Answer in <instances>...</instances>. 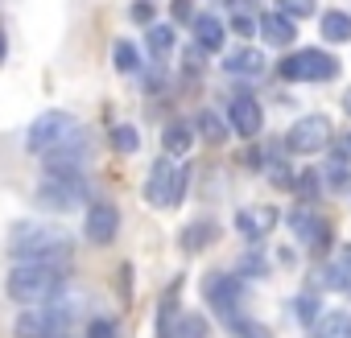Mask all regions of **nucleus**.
I'll return each mask as SVG.
<instances>
[{"label":"nucleus","instance_id":"1","mask_svg":"<svg viewBox=\"0 0 351 338\" xmlns=\"http://www.w3.org/2000/svg\"><path fill=\"white\" fill-rule=\"evenodd\" d=\"M9 256H13V264H58V268H66L75 256V239L66 227L25 219V223H13V231H9Z\"/></svg>","mask_w":351,"mask_h":338},{"label":"nucleus","instance_id":"2","mask_svg":"<svg viewBox=\"0 0 351 338\" xmlns=\"http://www.w3.org/2000/svg\"><path fill=\"white\" fill-rule=\"evenodd\" d=\"M5 293L17 305H42L66 297V268L58 264H13L5 276Z\"/></svg>","mask_w":351,"mask_h":338},{"label":"nucleus","instance_id":"3","mask_svg":"<svg viewBox=\"0 0 351 338\" xmlns=\"http://www.w3.org/2000/svg\"><path fill=\"white\" fill-rule=\"evenodd\" d=\"M79 313L66 297H54V301H42V305H25L17 317H13V334L17 338H66L75 330Z\"/></svg>","mask_w":351,"mask_h":338},{"label":"nucleus","instance_id":"4","mask_svg":"<svg viewBox=\"0 0 351 338\" xmlns=\"http://www.w3.org/2000/svg\"><path fill=\"white\" fill-rule=\"evenodd\" d=\"M83 128H79V120L71 116V112H62V107H54V112H42L29 128H25V148L29 153H50V148H58V144H66V140H75Z\"/></svg>","mask_w":351,"mask_h":338},{"label":"nucleus","instance_id":"5","mask_svg":"<svg viewBox=\"0 0 351 338\" xmlns=\"http://www.w3.org/2000/svg\"><path fill=\"white\" fill-rule=\"evenodd\" d=\"M277 75L285 79V83H326V79H335L339 75V58H330L326 50H298V54H289V58H281L277 62Z\"/></svg>","mask_w":351,"mask_h":338},{"label":"nucleus","instance_id":"6","mask_svg":"<svg viewBox=\"0 0 351 338\" xmlns=\"http://www.w3.org/2000/svg\"><path fill=\"white\" fill-rule=\"evenodd\" d=\"M34 198H38V207H42V211L62 215V211H75V207H83V203H87V182H83V174H75V178L46 174V178L38 182Z\"/></svg>","mask_w":351,"mask_h":338},{"label":"nucleus","instance_id":"7","mask_svg":"<svg viewBox=\"0 0 351 338\" xmlns=\"http://www.w3.org/2000/svg\"><path fill=\"white\" fill-rule=\"evenodd\" d=\"M203 293H207V305L228 322V317H236L240 305H244V276H240V272H211V276L203 281Z\"/></svg>","mask_w":351,"mask_h":338},{"label":"nucleus","instance_id":"8","mask_svg":"<svg viewBox=\"0 0 351 338\" xmlns=\"http://www.w3.org/2000/svg\"><path fill=\"white\" fill-rule=\"evenodd\" d=\"M326 144H330V120H326V116H302V120L289 128V136H285V148L298 153V157H314V153H322Z\"/></svg>","mask_w":351,"mask_h":338},{"label":"nucleus","instance_id":"9","mask_svg":"<svg viewBox=\"0 0 351 338\" xmlns=\"http://www.w3.org/2000/svg\"><path fill=\"white\" fill-rule=\"evenodd\" d=\"M87 157H91V140H87V132H79L75 140H66V144L50 148L42 165H46V174H58V178H75V174H83Z\"/></svg>","mask_w":351,"mask_h":338},{"label":"nucleus","instance_id":"10","mask_svg":"<svg viewBox=\"0 0 351 338\" xmlns=\"http://www.w3.org/2000/svg\"><path fill=\"white\" fill-rule=\"evenodd\" d=\"M83 235L91 239V244H99V248H108L116 235H120V211L112 207V203H104V198H95V203H87V219H83Z\"/></svg>","mask_w":351,"mask_h":338},{"label":"nucleus","instance_id":"11","mask_svg":"<svg viewBox=\"0 0 351 338\" xmlns=\"http://www.w3.org/2000/svg\"><path fill=\"white\" fill-rule=\"evenodd\" d=\"M173 186H178V165L169 161V153L161 161H153L149 178H145V198L153 207H173Z\"/></svg>","mask_w":351,"mask_h":338},{"label":"nucleus","instance_id":"12","mask_svg":"<svg viewBox=\"0 0 351 338\" xmlns=\"http://www.w3.org/2000/svg\"><path fill=\"white\" fill-rule=\"evenodd\" d=\"M228 124L240 132V136H261V128H265V112H261V103L248 95V91H240V95H232V103H228Z\"/></svg>","mask_w":351,"mask_h":338},{"label":"nucleus","instance_id":"13","mask_svg":"<svg viewBox=\"0 0 351 338\" xmlns=\"http://www.w3.org/2000/svg\"><path fill=\"white\" fill-rule=\"evenodd\" d=\"M277 223H281V211H277V207H269V203L236 211V231H240L244 239H252V244H256V239H265Z\"/></svg>","mask_w":351,"mask_h":338},{"label":"nucleus","instance_id":"14","mask_svg":"<svg viewBox=\"0 0 351 338\" xmlns=\"http://www.w3.org/2000/svg\"><path fill=\"white\" fill-rule=\"evenodd\" d=\"M289 231H293V239H298L302 248H314V252L326 248V223H322L310 207H293V211H289Z\"/></svg>","mask_w":351,"mask_h":338},{"label":"nucleus","instance_id":"15","mask_svg":"<svg viewBox=\"0 0 351 338\" xmlns=\"http://www.w3.org/2000/svg\"><path fill=\"white\" fill-rule=\"evenodd\" d=\"M298 21L293 17H285L281 9L277 13H265L261 17V38L269 42V46H277V50H285V46H293V38H298V29H293Z\"/></svg>","mask_w":351,"mask_h":338},{"label":"nucleus","instance_id":"16","mask_svg":"<svg viewBox=\"0 0 351 338\" xmlns=\"http://www.w3.org/2000/svg\"><path fill=\"white\" fill-rule=\"evenodd\" d=\"M191 25H195V42H199L207 54H219V50H223V42H228V25H223L215 13H203V17H195Z\"/></svg>","mask_w":351,"mask_h":338},{"label":"nucleus","instance_id":"17","mask_svg":"<svg viewBox=\"0 0 351 338\" xmlns=\"http://www.w3.org/2000/svg\"><path fill=\"white\" fill-rule=\"evenodd\" d=\"M191 144H195V124H186V120H169V124L161 128V148H165L169 157H186Z\"/></svg>","mask_w":351,"mask_h":338},{"label":"nucleus","instance_id":"18","mask_svg":"<svg viewBox=\"0 0 351 338\" xmlns=\"http://www.w3.org/2000/svg\"><path fill=\"white\" fill-rule=\"evenodd\" d=\"M223 70H228V75H236V79H261V75H265V54H261V50H252V46H244V50L228 54Z\"/></svg>","mask_w":351,"mask_h":338},{"label":"nucleus","instance_id":"19","mask_svg":"<svg viewBox=\"0 0 351 338\" xmlns=\"http://www.w3.org/2000/svg\"><path fill=\"white\" fill-rule=\"evenodd\" d=\"M215 235H219V227L211 223V219H199V223H191L186 231H182V252H203V248H211L215 244Z\"/></svg>","mask_w":351,"mask_h":338},{"label":"nucleus","instance_id":"20","mask_svg":"<svg viewBox=\"0 0 351 338\" xmlns=\"http://www.w3.org/2000/svg\"><path fill=\"white\" fill-rule=\"evenodd\" d=\"M322 38L335 42V46H347L351 42V13H343V9L322 13Z\"/></svg>","mask_w":351,"mask_h":338},{"label":"nucleus","instance_id":"21","mask_svg":"<svg viewBox=\"0 0 351 338\" xmlns=\"http://www.w3.org/2000/svg\"><path fill=\"white\" fill-rule=\"evenodd\" d=\"M314 330H318V338H351V313L347 309H326Z\"/></svg>","mask_w":351,"mask_h":338},{"label":"nucleus","instance_id":"22","mask_svg":"<svg viewBox=\"0 0 351 338\" xmlns=\"http://www.w3.org/2000/svg\"><path fill=\"white\" fill-rule=\"evenodd\" d=\"M145 46H149L153 58H165L173 46H178V34H173V25H157V21H153V25L145 29Z\"/></svg>","mask_w":351,"mask_h":338},{"label":"nucleus","instance_id":"23","mask_svg":"<svg viewBox=\"0 0 351 338\" xmlns=\"http://www.w3.org/2000/svg\"><path fill=\"white\" fill-rule=\"evenodd\" d=\"M112 66H116L120 75H136V70H141V50L120 38V42L112 46Z\"/></svg>","mask_w":351,"mask_h":338},{"label":"nucleus","instance_id":"24","mask_svg":"<svg viewBox=\"0 0 351 338\" xmlns=\"http://www.w3.org/2000/svg\"><path fill=\"white\" fill-rule=\"evenodd\" d=\"M223 326H228L232 338H273V334H269L256 317H248V313H236V317H228Z\"/></svg>","mask_w":351,"mask_h":338},{"label":"nucleus","instance_id":"25","mask_svg":"<svg viewBox=\"0 0 351 338\" xmlns=\"http://www.w3.org/2000/svg\"><path fill=\"white\" fill-rule=\"evenodd\" d=\"M195 128H199V132H203V136H207L211 144H223V140H228V128H232V124H223V120H219L215 112H199Z\"/></svg>","mask_w":351,"mask_h":338},{"label":"nucleus","instance_id":"26","mask_svg":"<svg viewBox=\"0 0 351 338\" xmlns=\"http://www.w3.org/2000/svg\"><path fill=\"white\" fill-rule=\"evenodd\" d=\"M112 148H116V153H136V148H141V132H136L132 124H116V128H112Z\"/></svg>","mask_w":351,"mask_h":338},{"label":"nucleus","instance_id":"27","mask_svg":"<svg viewBox=\"0 0 351 338\" xmlns=\"http://www.w3.org/2000/svg\"><path fill=\"white\" fill-rule=\"evenodd\" d=\"M232 29H236V38H252V34H261V17H252L248 9H232Z\"/></svg>","mask_w":351,"mask_h":338},{"label":"nucleus","instance_id":"28","mask_svg":"<svg viewBox=\"0 0 351 338\" xmlns=\"http://www.w3.org/2000/svg\"><path fill=\"white\" fill-rule=\"evenodd\" d=\"M293 313H298V322H302V326H318V317H322V309H318V297H314V293L298 297Z\"/></svg>","mask_w":351,"mask_h":338},{"label":"nucleus","instance_id":"29","mask_svg":"<svg viewBox=\"0 0 351 338\" xmlns=\"http://www.w3.org/2000/svg\"><path fill=\"white\" fill-rule=\"evenodd\" d=\"M277 9L285 13V17H293V21H306V17H314V0H277Z\"/></svg>","mask_w":351,"mask_h":338},{"label":"nucleus","instance_id":"30","mask_svg":"<svg viewBox=\"0 0 351 338\" xmlns=\"http://www.w3.org/2000/svg\"><path fill=\"white\" fill-rule=\"evenodd\" d=\"M236 272H240V276H269V264H265L261 252H248V256H240Z\"/></svg>","mask_w":351,"mask_h":338},{"label":"nucleus","instance_id":"31","mask_svg":"<svg viewBox=\"0 0 351 338\" xmlns=\"http://www.w3.org/2000/svg\"><path fill=\"white\" fill-rule=\"evenodd\" d=\"M87 338H120V326L112 317H91L87 322Z\"/></svg>","mask_w":351,"mask_h":338},{"label":"nucleus","instance_id":"32","mask_svg":"<svg viewBox=\"0 0 351 338\" xmlns=\"http://www.w3.org/2000/svg\"><path fill=\"white\" fill-rule=\"evenodd\" d=\"M293 186H298V198H306V203L318 198V174H314V169H306V174H302Z\"/></svg>","mask_w":351,"mask_h":338},{"label":"nucleus","instance_id":"33","mask_svg":"<svg viewBox=\"0 0 351 338\" xmlns=\"http://www.w3.org/2000/svg\"><path fill=\"white\" fill-rule=\"evenodd\" d=\"M128 17H132L136 25H145V29H149V25H153V0H136V5L128 9Z\"/></svg>","mask_w":351,"mask_h":338},{"label":"nucleus","instance_id":"34","mask_svg":"<svg viewBox=\"0 0 351 338\" xmlns=\"http://www.w3.org/2000/svg\"><path fill=\"white\" fill-rule=\"evenodd\" d=\"M326 182L335 186V194L339 190H351V169H326Z\"/></svg>","mask_w":351,"mask_h":338},{"label":"nucleus","instance_id":"35","mask_svg":"<svg viewBox=\"0 0 351 338\" xmlns=\"http://www.w3.org/2000/svg\"><path fill=\"white\" fill-rule=\"evenodd\" d=\"M186 186H191V165H178V186H173V207L182 203V194H186Z\"/></svg>","mask_w":351,"mask_h":338},{"label":"nucleus","instance_id":"36","mask_svg":"<svg viewBox=\"0 0 351 338\" xmlns=\"http://www.w3.org/2000/svg\"><path fill=\"white\" fill-rule=\"evenodd\" d=\"M173 21H195V9H191V0H173Z\"/></svg>","mask_w":351,"mask_h":338},{"label":"nucleus","instance_id":"37","mask_svg":"<svg viewBox=\"0 0 351 338\" xmlns=\"http://www.w3.org/2000/svg\"><path fill=\"white\" fill-rule=\"evenodd\" d=\"M335 264H339V268L351 276V244H343V248H339V260H335Z\"/></svg>","mask_w":351,"mask_h":338},{"label":"nucleus","instance_id":"38","mask_svg":"<svg viewBox=\"0 0 351 338\" xmlns=\"http://www.w3.org/2000/svg\"><path fill=\"white\" fill-rule=\"evenodd\" d=\"M5 54H9V38H5V29H0V62H5Z\"/></svg>","mask_w":351,"mask_h":338},{"label":"nucleus","instance_id":"39","mask_svg":"<svg viewBox=\"0 0 351 338\" xmlns=\"http://www.w3.org/2000/svg\"><path fill=\"white\" fill-rule=\"evenodd\" d=\"M343 107H347V116H351V91H347V95H343Z\"/></svg>","mask_w":351,"mask_h":338},{"label":"nucleus","instance_id":"40","mask_svg":"<svg viewBox=\"0 0 351 338\" xmlns=\"http://www.w3.org/2000/svg\"><path fill=\"white\" fill-rule=\"evenodd\" d=\"M347 148H351V140H347Z\"/></svg>","mask_w":351,"mask_h":338}]
</instances>
